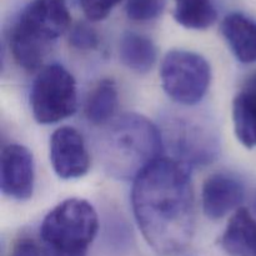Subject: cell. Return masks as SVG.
Segmentation results:
<instances>
[{
    "instance_id": "6da1fadb",
    "label": "cell",
    "mask_w": 256,
    "mask_h": 256,
    "mask_svg": "<svg viewBox=\"0 0 256 256\" xmlns=\"http://www.w3.org/2000/svg\"><path fill=\"white\" fill-rule=\"evenodd\" d=\"M132 204L138 226L155 252L172 256L189 246L195 200L186 165L166 158L152 162L134 180Z\"/></svg>"
},
{
    "instance_id": "7a4b0ae2",
    "label": "cell",
    "mask_w": 256,
    "mask_h": 256,
    "mask_svg": "<svg viewBox=\"0 0 256 256\" xmlns=\"http://www.w3.org/2000/svg\"><path fill=\"white\" fill-rule=\"evenodd\" d=\"M162 130L139 114H124L106 125L99 140V156L108 174L135 180L162 158Z\"/></svg>"
},
{
    "instance_id": "3957f363",
    "label": "cell",
    "mask_w": 256,
    "mask_h": 256,
    "mask_svg": "<svg viewBox=\"0 0 256 256\" xmlns=\"http://www.w3.org/2000/svg\"><path fill=\"white\" fill-rule=\"evenodd\" d=\"M69 25L66 0H34L28 4L10 32L15 62L26 70L39 68Z\"/></svg>"
},
{
    "instance_id": "277c9868",
    "label": "cell",
    "mask_w": 256,
    "mask_h": 256,
    "mask_svg": "<svg viewBox=\"0 0 256 256\" xmlns=\"http://www.w3.org/2000/svg\"><path fill=\"white\" fill-rule=\"evenodd\" d=\"M98 230V214L86 200H64L42 222V256H86Z\"/></svg>"
},
{
    "instance_id": "5b68a950",
    "label": "cell",
    "mask_w": 256,
    "mask_h": 256,
    "mask_svg": "<svg viewBox=\"0 0 256 256\" xmlns=\"http://www.w3.org/2000/svg\"><path fill=\"white\" fill-rule=\"evenodd\" d=\"M30 108L39 124L72 116L78 108L76 82L62 65L50 64L38 72L30 90Z\"/></svg>"
},
{
    "instance_id": "8992f818",
    "label": "cell",
    "mask_w": 256,
    "mask_h": 256,
    "mask_svg": "<svg viewBox=\"0 0 256 256\" xmlns=\"http://www.w3.org/2000/svg\"><path fill=\"white\" fill-rule=\"evenodd\" d=\"M162 142L169 145L178 162L189 165H206L219 152V136L212 124L199 116L170 115L165 118Z\"/></svg>"
},
{
    "instance_id": "52a82bcc",
    "label": "cell",
    "mask_w": 256,
    "mask_h": 256,
    "mask_svg": "<svg viewBox=\"0 0 256 256\" xmlns=\"http://www.w3.org/2000/svg\"><path fill=\"white\" fill-rule=\"evenodd\" d=\"M164 92L178 104L192 106L202 100L209 89L212 69L204 56L189 50H172L160 68Z\"/></svg>"
},
{
    "instance_id": "ba28073f",
    "label": "cell",
    "mask_w": 256,
    "mask_h": 256,
    "mask_svg": "<svg viewBox=\"0 0 256 256\" xmlns=\"http://www.w3.org/2000/svg\"><path fill=\"white\" fill-rule=\"evenodd\" d=\"M50 162L60 179H78L89 172L90 156L82 135L75 128L62 126L50 138Z\"/></svg>"
},
{
    "instance_id": "9c48e42d",
    "label": "cell",
    "mask_w": 256,
    "mask_h": 256,
    "mask_svg": "<svg viewBox=\"0 0 256 256\" xmlns=\"http://www.w3.org/2000/svg\"><path fill=\"white\" fill-rule=\"evenodd\" d=\"M35 184L34 159L19 144L2 148L0 159V188L5 196L24 202L32 198Z\"/></svg>"
},
{
    "instance_id": "30bf717a",
    "label": "cell",
    "mask_w": 256,
    "mask_h": 256,
    "mask_svg": "<svg viewBox=\"0 0 256 256\" xmlns=\"http://www.w3.org/2000/svg\"><path fill=\"white\" fill-rule=\"evenodd\" d=\"M245 198V186L239 178L228 172H215L204 182L202 204L209 219L219 220L239 209Z\"/></svg>"
},
{
    "instance_id": "8fae6325",
    "label": "cell",
    "mask_w": 256,
    "mask_h": 256,
    "mask_svg": "<svg viewBox=\"0 0 256 256\" xmlns=\"http://www.w3.org/2000/svg\"><path fill=\"white\" fill-rule=\"evenodd\" d=\"M222 34L240 62H256V22L242 12L226 15L222 22Z\"/></svg>"
},
{
    "instance_id": "7c38bea8",
    "label": "cell",
    "mask_w": 256,
    "mask_h": 256,
    "mask_svg": "<svg viewBox=\"0 0 256 256\" xmlns=\"http://www.w3.org/2000/svg\"><path fill=\"white\" fill-rule=\"evenodd\" d=\"M220 244L229 256H256V219L239 208L228 222Z\"/></svg>"
},
{
    "instance_id": "4fadbf2b",
    "label": "cell",
    "mask_w": 256,
    "mask_h": 256,
    "mask_svg": "<svg viewBox=\"0 0 256 256\" xmlns=\"http://www.w3.org/2000/svg\"><path fill=\"white\" fill-rule=\"evenodd\" d=\"M232 122L239 142L248 149L256 148V72L244 82L235 95Z\"/></svg>"
},
{
    "instance_id": "5bb4252c",
    "label": "cell",
    "mask_w": 256,
    "mask_h": 256,
    "mask_svg": "<svg viewBox=\"0 0 256 256\" xmlns=\"http://www.w3.org/2000/svg\"><path fill=\"white\" fill-rule=\"evenodd\" d=\"M119 56L128 69L138 74H145L156 62L158 52L152 40L146 35L128 32L120 39Z\"/></svg>"
},
{
    "instance_id": "9a60e30c",
    "label": "cell",
    "mask_w": 256,
    "mask_h": 256,
    "mask_svg": "<svg viewBox=\"0 0 256 256\" xmlns=\"http://www.w3.org/2000/svg\"><path fill=\"white\" fill-rule=\"evenodd\" d=\"M119 105L118 86L114 80L104 79L90 92L85 102V116L94 125H108L114 120Z\"/></svg>"
},
{
    "instance_id": "2e32d148",
    "label": "cell",
    "mask_w": 256,
    "mask_h": 256,
    "mask_svg": "<svg viewBox=\"0 0 256 256\" xmlns=\"http://www.w3.org/2000/svg\"><path fill=\"white\" fill-rule=\"evenodd\" d=\"M174 19L182 26L194 30H205L218 19L212 0H175Z\"/></svg>"
},
{
    "instance_id": "e0dca14e",
    "label": "cell",
    "mask_w": 256,
    "mask_h": 256,
    "mask_svg": "<svg viewBox=\"0 0 256 256\" xmlns=\"http://www.w3.org/2000/svg\"><path fill=\"white\" fill-rule=\"evenodd\" d=\"M166 2L168 0H126L125 10L134 22H150L162 14Z\"/></svg>"
},
{
    "instance_id": "ac0fdd59",
    "label": "cell",
    "mask_w": 256,
    "mask_h": 256,
    "mask_svg": "<svg viewBox=\"0 0 256 256\" xmlns=\"http://www.w3.org/2000/svg\"><path fill=\"white\" fill-rule=\"evenodd\" d=\"M70 44L75 49L92 50L99 44V38L96 32L88 24H78L70 32Z\"/></svg>"
},
{
    "instance_id": "d6986e66",
    "label": "cell",
    "mask_w": 256,
    "mask_h": 256,
    "mask_svg": "<svg viewBox=\"0 0 256 256\" xmlns=\"http://www.w3.org/2000/svg\"><path fill=\"white\" fill-rule=\"evenodd\" d=\"M79 2L82 12L88 19L92 22H100L112 12L120 0H79Z\"/></svg>"
},
{
    "instance_id": "ffe728a7",
    "label": "cell",
    "mask_w": 256,
    "mask_h": 256,
    "mask_svg": "<svg viewBox=\"0 0 256 256\" xmlns=\"http://www.w3.org/2000/svg\"><path fill=\"white\" fill-rule=\"evenodd\" d=\"M9 256H42V249L34 239L22 236L12 245Z\"/></svg>"
},
{
    "instance_id": "44dd1931",
    "label": "cell",
    "mask_w": 256,
    "mask_h": 256,
    "mask_svg": "<svg viewBox=\"0 0 256 256\" xmlns=\"http://www.w3.org/2000/svg\"><path fill=\"white\" fill-rule=\"evenodd\" d=\"M252 215H254V216H255V219H256V192H255L254 196H252Z\"/></svg>"
}]
</instances>
